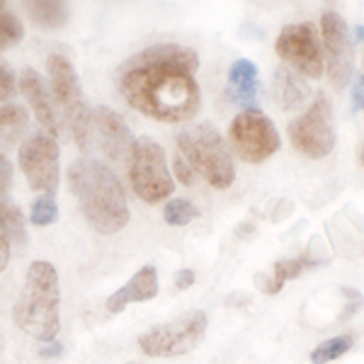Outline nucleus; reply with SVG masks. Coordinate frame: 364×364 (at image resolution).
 I'll return each instance as SVG.
<instances>
[{
  "instance_id": "11",
  "label": "nucleus",
  "mask_w": 364,
  "mask_h": 364,
  "mask_svg": "<svg viewBox=\"0 0 364 364\" xmlns=\"http://www.w3.org/2000/svg\"><path fill=\"white\" fill-rule=\"evenodd\" d=\"M92 146L107 161L117 163V166H129L136 141H134L132 132H129L127 122L122 119L119 112H114L109 107H95L92 109L85 151H90Z\"/></svg>"
},
{
  "instance_id": "21",
  "label": "nucleus",
  "mask_w": 364,
  "mask_h": 364,
  "mask_svg": "<svg viewBox=\"0 0 364 364\" xmlns=\"http://www.w3.org/2000/svg\"><path fill=\"white\" fill-rule=\"evenodd\" d=\"M0 219H3L5 233H8L10 245H17V248H25L27 240V228H25V216H22V209L13 204L10 199L0 202Z\"/></svg>"
},
{
  "instance_id": "33",
  "label": "nucleus",
  "mask_w": 364,
  "mask_h": 364,
  "mask_svg": "<svg viewBox=\"0 0 364 364\" xmlns=\"http://www.w3.org/2000/svg\"><path fill=\"white\" fill-rule=\"evenodd\" d=\"M362 166H364V146H362Z\"/></svg>"
},
{
  "instance_id": "31",
  "label": "nucleus",
  "mask_w": 364,
  "mask_h": 364,
  "mask_svg": "<svg viewBox=\"0 0 364 364\" xmlns=\"http://www.w3.org/2000/svg\"><path fill=\"white\" fill-rule=\"evenodd\" d=\"M192 284H195V272L190 267H182L175 272V287L178 289H190Z\"/></svg>"
},
{
  "instance_id": "13",
  "label": "nucleus",
  "mask_w": 364,
  "mask_h": 364,
  "mask_svg": "<svg viewBox=\"0 0 364 364\" xmlns=\"http://www.w3.org/2000/svg\"><path fill=\"white\" fill-rule=\"evenodd\" d=\"M321 39L326 51V70L331 83L343 90L350 83L355 70V44L350 39V29L336 10H326L321 15Z\"/></svg>"
},
{
  "instance_id": "26",
  "label": "nucleus",
  "mask_w": 364,
  "mask_h": 364,
  "mask_svg": "<svg viewBox=\"0 0 364 364\" xmlns=\"http://www.w3.org/2000/svg\"><path fill=\"white\" fill-rule=\"evenodd\" d=\"M15 95V75L10 73V68L5 63H0V102L10 100Z\"/></svg>"
},
{
  "instance_id": "1",
  "label": "nucleus",
  "mask_w": 364,
  "mask_h": 364,
  "mask_svg": "<svg viewBox=\"0 0 364 364\" xmlns=\"http://www.w3.org/2000/svg\"><path fill=\"white\" fill-rule=\"evenodd\" d=\"M199 56L182 44H154L127 58L119 90L136 112L166 124H185L199 112Z\"/></svg>"
},
{
  "instance_id": "6",
  "label": "nucleus",
  "mask_w": 364,
  "mask_h": 364,
  "mask_svg": "<svg viewBox=\"0 0 364 364\" xmlns=\"http://www.w3.org/2000/svg\"><path fill=\"white\" fill-rule=\"evenodd\" d=\"M129 182L134 192L146 204H158L170 199L175 190V180L168 170L166 151L154 139L141 136L134 146L132 163H129Z\"/></svg>"
},
{
  "instance_id": "22",
  "label": "nucleus",
  "mask_w": 364,
  "mask_h": 364,
  "mask_svg": "<svg viewBox=\"0 0 364 364\" xmlns=\"http://www.w3.org/2000/svg\"><path fill=\"white\" fill-rule=\"evenodd\" d=\"M352 345H355V336L352 333H345V336H336L326 343H321L318 348L311 350V364H328V362H336L338 357H343Z\"/></svg>"
},
{
  "instance_id": "3",
  "label": "nucleus",
  "mask_w": 364,
  "mask_h": 364,
  "mask_svg": "<svg viewBox=\"0 0 364 364\" xmlns=\"http://www.w3.org/2000/svg\"><path fill=\"white\" fill-rule=\"evenodd\" d=\"M58 304H61L58 272L51 262L34 260L27 269L25 287H22L20 299L13 309L17 328L34 340L54 343L58 331H61Z\"/></svg>"
},
{
  "instance_id": "8",
  "label": "nucleus",
  "mask_w": 364,
  "mask_h": 364,
  "mask_svg": "<svg viewBox=\"0 0 364 364\" xmlns=\"http://www.w3.org/2000/svg\"><path fill=\"white\" fill-rule=\"evenodd\" d=\"M207 314L204 311H190L180 318L156 326L139 338V348L149 357H178L187 355L202 343L207 333Z\"/></svg>"
},
{
  "instance_id": "24",
  "label": "nucleus",
  "mask_w": 364,
  "mask_h": 364,
  "mask_svg": "<svg viewBox=\"0 0 364 364\" xmlns=\"http://www.w3.org/2000/svg\"><path fill=\"white\" fill-rule=\"evenodd\" d=\"M22 37H25L22 22L17 20L13 13H8V10H5V5L0 3V51L17 44Z\"/></svg>"
},
{
  "instance_id": "29",
  "label": "nucleus",
  "mask_w": 364,
  "mask_h": 364,
  "mask_svg": "<svg viewBox=\"0 0 364 364\" xmlns=\"http://www.w3.org/2000/svg\"><path fill=\"white\" fill-rule=\"evenodd\" d=\"M0 202H5V199H0ZM8 262H10V240H8V233H5L3 219H0V272L8 267Z\"/></svg>"
},
{
  "instance_id": "32",
  "label": "nucleus",
  "mask_w": 364,
  "mask_h": 364,
  "mask_svg": "<svg viewBox=\"0 0 364 364\" xmlns=\"http://www.w3.org/2000/svg\"><path fill=\"white\" fill-rule=\"evenodd\" d=\"M39 355L46 357V360H56V357L63 355V345L58 343V340H54V343H44V348L39 350Z\"/></svg>"
},
{
  "instance_id": "2",
  "label": "nucleus",
  "mask_w": 364,
  "mask_h": 364,
  "mask_svg": "<svg viewBox=\"0 0 364 364\" xmlns=\"http://www.w3.org/2000/svg\"><path fill=\"white\" fill-rule=\"evenodd\" d=\"M68 185L87 224L102 236H114L129 224L127 192L112 168L97 158H78L68 168Z\"/></svg>"
},
{
  "instance_id": "27",
  "label": "nucleus",
  "mask_w": 364,
  "mask_h": 364,
  "mask_svg": "<svg viewBox=\"0 0 364 364\" xmlns=\"http://www.w3.org/2000/svg\"><path fill=\"white\" fill-rule=\"evenodd\" d=\"M173 166H175V175L180 178L182 185H187L190 187L192 182H195V170L190 168V163L185 161L180 154H175V161H173Z\"/></svg>"
},
{
  "instance_id": "14",
  "label": "nucleus",
  "mask_w": 364,
  "mask_h": 364,
  "mask_svg": "<svg viewBox=\"0 0 364 364\" xmlns=\"http://www.w3.org/2000/svg\"><path fill=\"white\" fill-rule=\"evenodd\" d=\"M20 90L22 95L27 97L29 107L34 109V114H37L39 124H42L49 134H56L61 132V127H58V117H56V107H54V100L49 95V87L44 85L42 75L37 73L34 68H27L22 70L20 75Z\"/></svg>"
},
{
  "instance_id": "28",
  "label": "nucleus",
  "mask_w": 364,
  "mask_h": 364,
  "mask_svg": "<svg viewBox=\"0 0 364 364\" xmlns=\"http://www.w3.org/2000/svg\"><path fill=\"white\" fill-rule=\"evenodd\" d=\"M10 180H13V166H10L8 158L0 154V199H8Z\"/></svg>"
},
{
  "instance_id": "17",
  "label": "nucleus",
  "mask_w": 364,
  "mask_h": 364,
  "mask_svg": "<svg viewBox=\"0 0 364 364\" xmlns=\"http://www.w3.org/2000/svg\"><path fill=\"white\" fill-rule=\"evenodd\" d=\"M272 95H274V102L279 105V109L294 112V109L306 105V100L311 95V87L306 85V78H304V75H299L296 70L282 66L274 70Z\"/></svg>"
},
{
  "instance_id": "9",
  "label": "nucleus",
  "mask_w": 364,
  "mask_h": 364,
  "mask_svg": "<svg viewBox=\"0 0 364 364\" xmlns=\"http://www.w3.org/2000/svg\"><path fill=\"white\" fill-rule=\"evenodd\" d=\"M228 141L245 163L267 161L282 146L277 127L262 109H240L228 127Z\"/></svg>"
},
{
  "instance_id": "15",
  "label": "nucleus",
  "mask_w": 364,
  "mask_h": 364,
  "mask_svg": "<svg viewBox=\"0 0 364 364\" xmlns=\"http://www.w3.org/2000/svg\"><path fill=\"white\" fill-rule=\"evenodd\" d=\"M156 294H158V269L154 265H146V267H141L122 289H117L114 294L107 299V311L109 314H122L129 304L151 301Z\"/></svg>"
},
{
  "instance_id": "5",
  "label": "nucleus",
  "mask_w": 364,
  "mask_h": 364,
  "mask_svg": "<svg viewBox=\"0 0 364 364\" xmlns=\"http://www.w3.org/2000/svg\"><path fill=\"white\" fill-rule=\"evenodd\" d=\"M46 70H49L54 107L61 112L63 124L70 129V136L75 139V144L85 151L92 109L87 107V102L83 97V90H80V83H78V75H75L73 63L61 54H51L49 58H46Z\"/></svg>"
},
{
  "instance_id": "25",
  "label": "nucleus",
  "mask_w": 364,
  "mask_h": 364,
  "mask_svg": "<svg viewBox=\"0 0 364 364\" xmlns=\"http://www.w3.org/2000/svg\"><path fill=\"white\" fill-rule=\"evenodd\" d=\"M58 219V207L54 197H37L32 202V224L34 226H49Z\"/></svg>"
},
{
  "instance_id": "23",
  "label": "nucleus",
  "mask_w": 364,
  "mask_h": 364,
  "mask_svg": "<svg viewBox=\"0 0 364 364\" xmlns=\"http://www.w3.org/2000/svg\"><path fill=\"white\" fill-rule=\"evenodd\" d=\"M199 216V209L187 199H170L163 209V219L168 221L170 226H187L190 221H195Z\"/></svg>"
},
{
  "instance_id": "30",
  "label": "nucleus",
  "mask_w": 364,
  "mask_h": 364,
  "mask_svg": "<svg viewBox=\"0 0 364 364\" xmlns=\"http://www.w3.org/2000/svg\"><path fill=\"white\" fill-rule=\"evenodd\" d=\"M352 109H364V73L355 75L352 83Z\"/></svg>"
},
{
  "instance_id": "12",
  "label": "nucleus",
  "mask_w": 364,
  "mask_h": 364,
  "mask_svg": "<svg viewBox=\"0 0 364 364\" xmlns=\"http://www.w3.org/2000/svg\"><path fill=\"white\" fill-rule=\"evenodd\" d=\"M20 168L29 187L54 197L58 190V144L51 134H34L20 146Z\"/></svg>"
},
{
  "instance_id": "16",
  "label": "nucleus",
  "mask_w": 364,
  "mask_h": 364,
  "mask_svg": "<svg viewBox=\"0 0 364 364\" xmlns=\"http://www.w3.org/2000/svg\"><path fill=\"white\" fill-rule=\"evenodd\" d=\"M228 92L231 100L243 109H257V92H260V75L257 66L248 58H238L228 68Z\"/></svg>"
},
{
  "instance_id": "18",
  "label": "nucleus",
  "mask_w": 364,
  "mask_h": 364,
  "mask_svg": "<svg viewBox=\"0 0 364 364\" xmlns=\"http://www.w3.org/2000/svg\"><path fill=\"white\" fill-rule=\"evenodd\" d=\"M29 114L20 105H0V144L13 146L22 139V134L27 132Z\"/></svg>"
},
{
  "instance_id": "10",
  "label": "nucleus",
  "mask_w": 364,
  "mask_h": 364,
  "mask_svg": "<svg viewBox=\"0 0 364 364\" xmlns=\"http://www.w3.org/2000/svg\"><path fill=\"white\" fill-rule=\"evenodd\" d=\"M277 56L291 70L304 78H321L326 61H323V46L318 42V32L311 22L287 25L274 42Z\"/></svg>"
},
{
  "instance_id": "19",
  "label": "nucleus",
  "mask_w": 364,
  "mask_h": 364,
  "mask_svg": "<svg viewBox=\"0 0 364 364\" xmlns=\"http://www.w3.org/2000/svg\"><path fill=\"white\" fill-rule=\"evenodd\" d=\"M29 17L44 29H58L68 22V5L58 3V0H37V3H27Z\"/></svg>"
},
{
  "instance_id": "4",
  "label": "nucleus",
  "mask_w": 364,
  "mask_h": 364,
  "mask_svg": "<svg viewBox=\"0 0 364 364\" xmlns=\"http://www.w3.org/2000/svg\"><path fill=\"white\" fill-rule=\"evenodd\" d=\"M178 154L214 190H226L236 180V166L231 161L226 141L209 122L182 129L178 134Z\"/></svg>"
},
{
  "instance_id": "20",
  "label": "nucleus",
  "mask_w": 364,
  "mask_h": 364,
  "mask_svg": "<svg viewBox=\"0 0 364 364\" xmlns=\"http://www.w3.org/2000/svg\"><path fill=\"white\" fill-rule=\"evenodd\" d=\"M311 265H316V262H311L309 255L289 257V260H277V262H274V269H272V277L267 279L269 284L262 287V291H267V294H277L287 282L299 277V274H301L304 269L311 267Z\"/></svg>"
},
{
  "instance_id": "7",
  "label": "nucleus",
  "mask_w": 364,
  "mask_h": 364,
  "mask_svg": "<svg viewBox=\"0 0 364 364\" xmlns=\"http://www.w3.org/2000/svg\"><path fill=\"white\" fill-rule=\"evenodd\" d=\"M289 141L299 154L314 158V161L326 158L336 149V114H333L331 100L326 97V92H318L314 102L291 122Z\"/></svg>"
}]
</instances>
